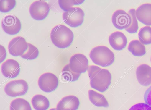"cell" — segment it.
<instances>
[{
    "label": "cell",
    "instance_id": "30bf717a",
    "mask_svg": "<svg viewBox=\"0 0 151 110\" xmlns=\"http://www.w3.org/2000/svg\"><path fill=\"white\" fill-rule=\"evenodd\" d=\"M111 19L114 25L119 30L128 28L132 22V18L130 15L122 9L116 11L112 15Z\"/></svg>",
    "mask_w": 151,
    "mask_h": 110
},
{
    "label": "cell",
    "instance_id": "ac0fdd59",
    "mask_svg": "<svg viewBox=\"0 0 151 110\" xmlns=\"http://www.w3.org/2000/svg\"><path fill=\"white\" fill-rule=\"evenodd\" d=\"M31 103L36 110H46L49 107V102L45 96L40 94L35 95L32 98Z\"/></svg>",
    "mask_w": 151,
    "mask_h": 110
},
{
    "label": "cell",
    "instance_id": "4fadbf2b",
    "mask_svg": "<svg viewBox=\"0 0 151 110\" xmlns=\"http://www.w3.org/2000/svg\"><path fill=\"white\" fill-rule=\"evenodd\" d=\"M136 75L138 82L142 85L147 86L151 84V67L148 65L143 64L139 66Z\"/></svg>",
    "mask_w": 151,
    "mask_h": 110
},
{
    "label": "cell",
    "instance_id": "3957f363",
    "mask_svg": "<svg viewBox=\"0 0 151 110\" xmlns=\"http://www.w3.org/2000/svg\"><path fill=\"white\" fill-rule=\"evenodd\" d=\"M89 56L94 64L103 67L111 65L115 58L114 53L109 48L102 46L93 48L89 54Z\"/></svg>",
    "mask_w": 151,
    "mask_h": 110
},
{
    "label": "cell",
    "instance_id": "8992f818",
    "mask_svg": "<svg viewBox=\"0 0 151 110\" xmlns=\"http://www.w3.org/2000/svg\"><path fill=\"white\" fill-rule=\"evenodd\" d=\"M50 9L48 4L44 1L34 2L30 5L29 12L32 17L37 20H42L48 15Z\"/></svg>",
    "mask_w": 151,
    "mask_h": 110
},
{
    "label": "cell",
    "instance_id": "cb8c5ba5",
    "mask_svg": "<svg viewBox=\"0 0 151 110\" xmlns=\"http://www.w3.org/2000/svg\"><path fill=\"white\" fill-rule=\"evenodd\" d=\"M135 10L131 9L128 11V13L132 18V22L130 25L125 29L126 30L131 33H136L138 29V22L135 15Z\"/></svg>",
    "mask_w": 151,
    "mask_h": 110
},
{
    "label": "cell",
    "instance_id": "4dcf8cb0",
    "mask_svg": "<svg viewBox=\"0 0 151 110\" xmlns=\"http://www.w3.org/2000/svg\"></svg>",
    "mask_w": 151,
    "mask_h": 110
},
{
    "label": "cell",
    "instance_id": "e0dca14e",
    "mask_svg": "<svg viewBox=\"0 0 151 110\" xmlns=\"http://www.w3.org/2000/svg\"><path fill=\"white\" fill-rule=\"evenodd\" d=\"M88 93L89 99L93 105L97 107H109L108 102L103 95L92 90H89Z\"/></svg>",
    "mask_w": 151,
    "mask_h": 110
},
{
    "label": "cell",
    "instance_id": "6da1fadb",
    "mask_svg": "<svg viewBox=\"0 0 151 110\" xmlns=\"http://www.w3.org/2000/svg\"><path fill=\"white\" fill-rule=\"evenodd\" d=\"M91 87L101 92L106 91L111 83V75L107 69L94 65L87 69Z\"/></svg>",
    "mask_w": 151,
    "mask_h": 110
},
{
    "label": "cell",
    "instance_id": "4316f807",
    "mask_svg": "<svg viewBox=\"0 0 151 110\" xmlns=\"http://www.w3.org/2000/svg\"><path fill=\"white\" fill-rule=\"evenodd\" d=\"M129 110H151V106L147 103H138L132 106Z\"/></svg>",
    "mask_w": 151,
    "mask_h": 110
},
{
    "label": "cell",
    "instance_id": "ba28073f",
    "mask_svg": "<svg viewBox=\"0 0 151 110\" xmlns=\"http://www.w3.org/2000/svg\"><path fill=\"white\" fill-rule=\"evenodd\" d=\"M40 88L45 92H50L57 87L58 80L57 76L53 73H46L42 75L38 80Z\"/></svg>",
    "mask_w": 151,
    "mask_h": 110
},
{
    "label": "cell",
    "instance_id": "83f0119b",
    "mask_svg": "<svg viewBox=\"0 0 151 110\" xmlns=\"http://www.w3.org/2000/svg\"><path fill=\"white\" fill-rule=\"evenodd\" d=\"M144 99L145 103L151 106V86L145 92Z\"/></svg>",
    "mask_w": 151,
    "mask_h": 110
},
{
    "label": "cell",
    "instance_id": "5b68a950",
    "mask_svg": "<svg viewBox=\"0 0 151 110\" xmlns=\"http://www.w3.org/2000/svg\"><path fill=\"white\" fill-rule=\"evenodd\" d=\"M28 89V85L23 80H15L10 81L5 86L4 90L8 96L15 97L25 94Z\"/></svg>",
    "mask_w": 151,
    "mask_h": 110
},
{
    "label": "cell",
    "instance_id": "603a6c76",
    "mask_svg": "<svg viewBox=\"0 0 151 110\" xmlns=\"http://www.w3.org/2000/svg\"><path fill=\"white\" fill-rule=\"evenodd\" d=\"M28 48L24 54L21 56L22 58L28 60H32L36 58L39 54L38 49L32 44L28 43Z\"/></svg>",
    "mask_w": 151,
    "mask_h": 110
},
{
    "label": "cell",
    "instance_id": "9a60e30c",
    "mask_svg": "<svg viewBox=\"0 0 151 110\" xmlns=\"http://www.w3.org/2000/svg\"><path fill=\"white\" fill-rule=\"evenodd\" d=\"M80 104L78 98L74 95L63 98L57 105V110H77Z\"/></svg>",
    "mask_w": 151,
    "mask_h": 110
},
{
    "label": "cell",
    "instance_id": "f1b7e54d",
    "mask_svg": "<svg viewBox=\"0 0 151 110\" xmlns=\"http://www.w3.org/2000/svg\"><path fill=\"white\" fill-rule=\"evenodd\" d=\"M6 56V52L5 48L0 45V62L1 63L5 59Z\"/></svg>",
    "mask_w": 151,
    "mask_h": 110
},
{
    "label": "cell",
    "instance_id": "7402d4cb",
    "mask_svg": "<svg viewBox=\"0 0 151 110\" xmlns=\"http://www.w3.org/2000/svg\"><path fill=\"white\" fill-rule=\"evenodd\" d=\"M80 74L72 72L70 69L68 64L66 65L62 71V77L63 79L66 81L73 82L78 80Z\"/></svg>",
    "mask_w": 151,
    "mask_h": 110
},
{
    "label": "cell",
    "instance_id": "8fae6325",
    "mask_svg": "<svg viewBox=\"0 0 151 110\" xmlns=\"http://www.w3.org/2000/svg\"><path fill=\"white\" fill-rule=\"evenodd\" d=\"M28 48V43L25 40L19 36L14 38L10 41L8 44V50L11 55L16 56L23 55Z\"/></svg>",
    "mask_w": 151,
    "mask_h": 110
},
{
    "label": "cell",
    "instance_id": "44dd1931",
    "mask_svg": "<svg viewBox=\"0 0 151 110\" xmlns=\"http://www.w3.org/2000/svg\"><path fill=\"white\" fill-rule=\"evenodd\" d=\"M139 41L143 44H151V27L145 26L141 28L138 33Z\"/></svg>",
    "mask_w": 151,
    "mask_h": 110
},
{
    "label": "cell",
    "instance_id": "ffe728a7",
    "mask_svg": "<svg viewBox=\"0 0 151 110\" xmlns=\"http://www.w3.org/2000/svg\"><path fill=\"white\" fill-rule=\"evenodd\" d=\"M10 110H32L29 103L22 98L13 100L10 105Z\"/></svg>",
    "mask_w": 151,
    "mask_h": 110
},
{
    "label": "cell",
    "instance_id": "2e32d148",
    "mask_svg": "<svg viewBox=\"0 0 151 110\" xmlns=\"http://www.w3.org/2000/svg\"><path fill=\"white\" fill-rule=\"evenodd\" d=\"M109 44L114 49L120 51L124 48L127 45V38L124 34L120 31L111 33L109 38Z\"/></svg>",
    "mask_w": 151,
    "mask_h": 110
},
{
    "label": "cell",
    "instance_id": "f546056e",
    "mask_svg": "<svg viewBox=\"0 0 151 110\" xmlns=\"http://www.w3.org/2000/svg\"><path fill=\"white\" fill-rule=\"evenodd\" d=\"M49 110H57L56 108H52L50 109Z\"/></svg>",
    "mask_w": 151,
    "mask_h": 110
},
{
    "label": "cell",
    "instance_id": "5bb4252c",
    "mask_svg": "<svg viewBox=\"0 0 151 110\" xmlns=\"http://www.w3.org/2000/svg\"><path fill=\"white\" fill-rule=\"evenodd\" d=\"M137 20L147 25H151V4L145 3L139 6L135 11Z\"/></svg>",
    "mask_w": 151,
    "mask_h": 110
},
{
    "label": "cell",
    "instance_id": "484cf974",
    "mask_svg": "<svg viewBox=\"0 0 151 110\" xmlns=\"http://www.w3.org/2000/svg\"><path fill=\"white\" fill-rule=\"evenodd\" d=\"M16 5L14 0H0V10L3 12H7L13 9Z\"/></svg>",
    "mask_w": 151,
    "mask_h": 110
},
{
    "label": "cell",
    "instance_id": "d6986e66",
    "mask_svg": "<svg viewBox=\"0 0 151 110\" xmlns=\"http://www.w3.org/2000/svg\"><path fill=\"white\" fill-rule=\"evenodd\" d=\"M128 49L135 56H141L146 53L145 46L137 40L131 41L129 44Z\"/></svg>",
    "mask_w": 151,
    "mask_h": 110
},
{
    "label": "cell",
    "instance_id": "d4e9b609",
    "mask_svg": "<svg viewBox=\"0 0 151 110\" xmlns=\"http://www.w3.org/2000/svg\"><path fill=\"white\" fill-rule=\"evenodd\" d=\"M84 1V0H59L58 1V3L61 8L66 12L72 7L74 5L81 4Z\"/></svg>",
    "mask_w": 151,
    "mask_h": 110
},
{
    "label": "cell",
    "instance_id": "7c38bea8",
    "mask_svg": "<svg viewBox=\"0 0 151 110\" xmlns=\"http://www.w3.org/2000/svg\"><path fill=\"white\" fill-rule=\"evenodd\" d=\"M1 70L2 74L5 77L14 78L19 74L20 65L17 61L12 59H8L2 64Z\"/></svg>",
    "mask_w": 151,
    "mask_h": 110
},
{
    "label": "cell",
    "instance_id": "277c9868",
    "mask_svg": "<svg viewBox=\"0 0 151 110\" xmlns=\"http://www.w3.org/2000/svg\"><path fill=\"white\" fill-rule=\"evenodd\" d=\"M84 13L83 10L78 7H72L64 12L62 17L64 22L72 27H76L82 24Z\"/></svg>",
    "mask_w": 151,
    "mask_h": 110
},
{
    "label": "cell",
    "instance_id": "7a4b0ae2",
    "mask_svg": "<svg viewBox=\"0 0 151 110\" xmlns=\"http://www.w3.org/2000/svg\"><path fill=\"white\" fill-rule=\"evenodd\" d=\"M51 40L57 47L64 48L69 46L72 43L74 35L71 30L63 25H58L54 27L50 34Z\"/></svg>",
    "mask_w": 151,
    "mask_h": 110
},
{
    "label": "cell",
    "instance_id": "9c48e42d",
    "mask_svg": "<svg viewBox=\"0 0 151 110\" xmlns=\"http://www.w3.org/2000/svg\"><path fill=\"white\" fill-rule=\"evenodd\" d=\"M1 25L3 30L9 35H15L20 31L21 24L19 19L14 15L7 14L2 20Z\"/></svg>",
    "mask_w": 151,
    "mask_h": 110
},
{
    "label": "cell",
    "instance_id": "52a82bcc",
    "mask_svg": "<svg viewBox=\"0 0 151 110\" xmlns=\"http://www.w3.org/2000/svg\"><path fill=\"white\" fill-rule=\"evenodd\" d=\"M70 69L73 72L81 74L85 72L88 67V61L86 56L77 54L70 58L69 64Z\"/></svg>",
    "mask_w": 151,
    "mask_h": 110
}]
</instances>
